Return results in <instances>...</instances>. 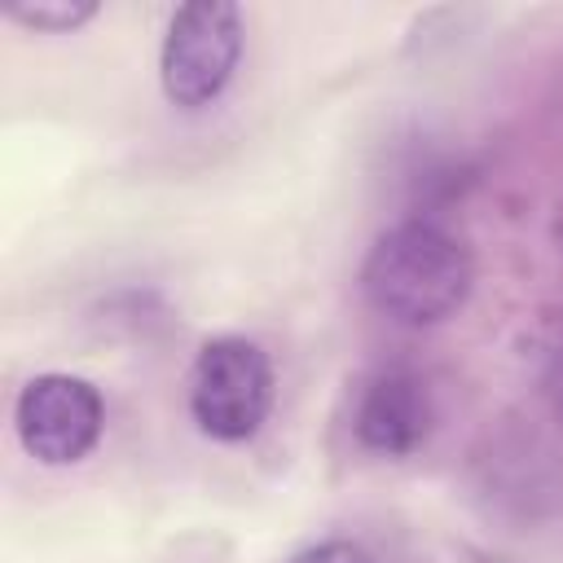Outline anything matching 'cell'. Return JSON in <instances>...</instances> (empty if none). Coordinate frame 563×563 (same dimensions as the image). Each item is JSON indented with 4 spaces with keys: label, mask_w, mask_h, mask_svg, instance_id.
<instances>
[{
    "label": "cell",
    "mask_w": 563,
    "mask_h": 563,
    "mask_svg": "<svg viewBox=\"0 0 563 563\" xmlns=\"http://www.w3.org/2000/svg\"><path fill=\"white\" fill-rule=\"evenodd\" d=\"M471 251L431 220H400L374 238L361 264V290L396 325H435L471 295Z\"/></svg>",
    "instance_id": "cell-1"
},
{
    "label": "cell",
    "mask_w": 563,
    "mask_h": 563,
    "mask_svg": "<svg viewBox=\"0 0 563 563\" xmlns=\"http://www.w3.org/2000/svg\"><path fill=\"white\" fill-rule=\"evenodd\" d=\"M273 409L268 352L242 334H220L198 347L189 369V413L202 435L220 444L251 440Z\"/></svg>",
    "instance_id": "cell-2"
},
{
    "label": "cell",
    "mask_w": 563,
    "mask_h": 563,
    "mask_svg": "<svg viewBox=\"0 0 563 563\" xmlns=\"http://www.w3.org/2000/svg\"><path fill=\"white\" fill-rule=\"evenodd\" d=\"M238 62H242L238 4H224V0L180 4L158 48V84L172 106L202 110L229 88Z\"/></svg>",
    "instance_id": "cell-3"
},
{
    "label": "cell",
    "mask_w": 563,
    "mask_h": 563,
    "mask_svg": "<svg viewBox=\"0 0 563 563\" xmlns=\"http://www.w3.org/2000/svg\"><path fill=\"white\" fill-rule=\"evenodd\" d=\"M22 449L44 466H70L88 457L106 427L101 391L79 374H35L13 405Z\"/></svg>",
    "instance_id": "cell-4"
},
{
    "label": "cell",
    "mask_w": 563,
    "mask_h": 563,
    "mask_svg": "<svg viewBox=\"0 0 563 563\" xmlns=\"http://www.w3.org/2000/svg\"><path fill=\"white\" fill-rule=\"evenodd\" d=\"M352 431L365 449L383 457L413 453L431 431V396L427 383L409 369H378L352 409Z\"/></svg>",
    "instance_id": "cell-5"
},
{
    "label": "cell",
    "mask_w": 563,
    "mask_h": 563,
    "mask_svg": "<svg viewBox=\"0 0 563 563\" xmlns=\"http://www.w3.org/2000/svg\"><path fill=\"white\" fill-rule=\"evenodd\" d=\"M92 13H97L92 0H31V4H4V18H9V22L26 26V31H40V35L75 31V26H84Z\"/></svg>",
    "instance_id": "cell-6"
},
{
    "label": "cell",
    "mask_w": 563,
    "mask_h": 563,
    "mask_svg": "<svg viewBox=\"0 0 563 563\" xmlns=\"http://www.w3.org/2000/svg\"><path fill=\"white\" fill-rule=\"evenodd\" d=\"M286 563H374V559L352 541H321V545H308V550L290 554Z\"/></svg>",
    "instance_id": "cell-7"
}]
</instances>
